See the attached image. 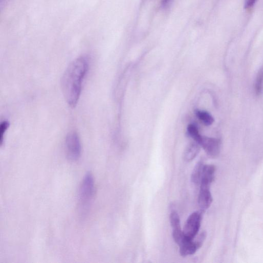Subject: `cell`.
Returning <instances> with one entry per match:
<instances>
[{
    "label": "cell",
    "instance_id": "17",
    "mask_svg": "<svg viewBox=\"0 0 263 263\" xmlns=\"http://www.w3.org/2000/svg\"><path fill=\"white\" fill-rule=\"evenodd\" d=\"M170 1V0H162V4L163 5H165L167 4Z\"/></svg>",
    "mask_w": 263,
    "mask_h": 263
},
{
    "label": "cell",
    "instance_id": "5",
    "mask_svg": "<svg viewBox=\"0 0 263 263\" xmlns=\"http://www.w3.org/2000/svg\"><path fill=\"white\" fill-rule=\"evenodd\" d=\"M200 145L210 158L215 159L218 157L221 148L219 139L203 137Z\"/></svg>",
    "mask_w": 263,
    "mask_h": 263
},
{
    "label": "cell",
    "instance_id": "16",
    "mask_svg": "<svg viewBox=\"0 0 263 263\" xmlns=\"http://www.w3.org/2000/svg\"><path fill=\"white\" fill-rule=\"evenodd\" d=\"M257 0H246L245 4V8L246 9H249L253 7L255 4Z\"/></svg>",
    "mask_w": 263,
    "mask_h": 263
},
{
    "label": "cell",
    "instance_id": "8",
    "mask_svg": "<svg viewBox=\"0 0 263 263\" xmlns=\"http://www.w3.org/2000/svg\"><path fill=\"white\" fill-rule=\"evenodd\" d=\"M179 246L180 254L183 257L194 254L201 247L194 239L185 237Z\"/></svg>",
    "mask_w": 263,
    "mask_h": 263
},
{
    "label": "cell",
    "instance_id": "4",
    "mask_svg": "<svg viewBox=\"0 0 263 263\" xmlns=\"http://www.w3.org/2000/svg\"><path fill=\"white\" fill-rule=\"evenodd\" d=\"M203 211H196L188 217L184 226L183 234L185 238L194 239L200 229L203 218Z\"/></svg>",
    "mask_w": 263,
    "mask_h": 263
},
{
    "label": "cell",
    "instance_id": "10",
    "mask_svg": "<svg viewBox=\"0 0 263 263\" xmlns=\"http://www.w3.org/2000/svg\"><path fill=\"white\" fill-rule=\"evenodd\" d=\"M200 145L195 142L190 144L186 148L184 153V160L190 162L192 161L200 151Z\"/></svg>",
    "mask_w": 263,
    "mask_h": 263
},
{
    "label": "cell",
    "instance_id": "15",
    "mask_svg": "<svg viewBox=\"0 0 263 263\" xmlns=\"http://www.w3.org/2000/svg\"><path fill=\"white\" fill-rule=\"evenodd\" d=\"M10 126L8 121H4L0 125V144L3 146L7 131Z\"/></svg>",
    "mask_w": 263,
    "mask_h": 263
},
{
    "label": "cell",
    "instance_id": "9",
    "mask_svg": "<svg viewBox=\"0 0 263 263\" xmlns=\"http://www.w3.org/2000/svg\"><path fill=\"white\" fill-rule=\"evenodd\" d=\"M215 167L212 165H205L200 185L211 186L214 180Z\"/></svg>",
    "mask_w": 263,
    "mask_h": 263
},
{
    "label": "cell",
    "instance_id": "3",
    "mask_svg": "<svg viewBox=\"0 0 263 263\" xmlns=\"http://www.w3.org/2000/svg\"><path fill=\"white\" fill-rule=\"evenodd\" d=\"M65 151L68 159L72 162L78 161L81 155V145L79 137L75 132H71L66 138Z\"/></svg>",
    "mask_w": 263,
    "mask_h": 263
},
{
    "label": "cell",
    "instance_id": "1",
    "mask_svg": "<svg viewBox=\"0 0 263 263\" xmlns=\"http://www.w3.org/2000/svg\"><path fill=\"white\" fill-rule=\"evenodd\" d=\"M89 67V58L81 56L70 64L62 76V92L68 104L72 108L75 107L79 101Z\"/></svg>",
    "mask_w": 263,
    "mask_h": 263
},
{
    "label": "cell",
    "instance_id": "2",
    "mask_svg": "<svg viewBox=\"0 0 263 263\" xmlns=\"http://www.w3.org/2000/svg\"><path fill=\"white\" fill-rule=\"evenodd\" d=\"M95 193V182L93 175L87 173L82 180L79 190V206L81 211L89 208Z\"/></svg>",
    "mask_w": 263,
    "mask_h": 263
},
{
    "label": "cell",
    "instance_id": "11",
    "mask_svg": "<svg viewBox=\"0 0 263 263\" xmlns=\"http://www.w3.org/2000/svg\"><path fill=\"white\" fill-rule=\"evenodd\" d=\"M204 166L202 162H199L194 168L191 174V180L195 185H199L201 183Z\"/></svg>",
    "mask_w": 263,
    "mask_h": 263
},
{
    "label": "cell",
    "instance_id": "12",
    "mask_svg": "<svg viewBox=\"0 0 263 263\" xmlns=\"http://www.w3.org/2000/svg\"><path fill=\"white\" fill-rule=\"evenodd\" d=\"M196 113L199 119L206 125H210L214 122L213 117L208 112L205 111H198Z\"/></svg>",
    "mask_w": 263,
    "mask_h": 263
},
{
    "label": "cell",
    "instance_id": "13",
    "mask_svg": "<svg viewBox=\"0 0 263 263\" xmlns=\"http://www.w3.org/2000/svg\"><path fill=\"white\" fill-rule=\"evenodd\" d=\"M188 133L190 137L192 138L195 142L200 145L203 137L200 135L197 126L193 124L189 125L188 126Z\"/></svg>",
    "mask_w": 263,
    "mask_h": 263
},
{
    "label": "cell",
    "instance_id": "7",
    "mask_svg": "<svg viewBox=\"0 0 263 263\" xmlns=\"http://www.w3.org/2000/svg\"><path fill=\"white\" fill-rule=\"evenodd\" d=\"M210 189V186L200 185L198 204L201 210L203 212L205 211L210 207L213 201Z\"/></svg>",
    "mask_w": 263,
    "mask_h": 263
},
{
    "label": "cell",
    "instance_id": "6",
    "mask_svg": "<svg viewBox=\"0 0 263 263\" xmlns=\"http://www.w3.org/2000/svg\"><path fill=\"white\" fill-rule=\"evenodd\" d=\"M170 222L172 228V235L176 243L179 245L184 238L183 231L181 228V220L176 211H173L170 215Z\"/></svg>",
    "mask_w": 263,
    "mask_h": 263
},
{
    "label": "cell",
    "instance_id": "14",
    "mask_svg": "<svg viewBox=\"0 0 263 263\" xmlns=\"http://www.w3.org/2000/svg\"><path fill=\"white\" fill-rule=\"evenodd\" d=\"M263 86V66L258 71L254 83V89L257 95H259Z\"/></svg>",
    "mask_w": 263,
    "mask_h": 263
}]
</instances>
